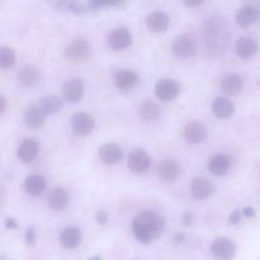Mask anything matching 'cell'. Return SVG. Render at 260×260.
Returning a JSON list of instances; mask_svg holds the SVG:
<instances>
[{
    "label": "cell",
    "mask_w": 260,
    "mask_h": 260,
    "mask_svg": "<svg viewBox=\"0 0 260 260\" xmlns=\"http://www.w3.org/2000/svg\"><path fill=\"white\" fill-rule=\"evenodd\" d=\"M205 42L207 51L212 56L223 53L229 45V25L221 15H212L205 23Z\"/></svg>",
    "instance_id": "cell-1"
},
{
    "label": "cell",
    "mask_w": 260,
    "mask_h": 260,
    "mask_svg": "<svg viewBox=\"0 0 260 260\" xmlns=\"http://www.w3.org/2000/svg\"><path fill=\"white\" fill-rule=\"evenodd\" d=\"M164 229V220L154 211H142L132 221V230L137 240L142 244L154 241Z\"/></svg>",
    "instance_id": "cell-2"
},
{
    "label": "cell",
    "mask_w": 260,
    "mask_h": 260,
    "mask_svg": "<svg viewBox=\"0 0 260 260\" xmlns=\"http://www.w3.org/2000/svg\"><path fill=\"white\" fill-rule=\"evenodd\" d=\"M93 53V46L86 38L76 37L65 48V57L71 62H84Z\"/></svg>",
    "instance_id": "cell-3"
},
{
    "label": "cell",
    "mask_w": 260,
    "mask_h": 260,
    "mask_svg": "<svg viewBox=\"0 0 260 260\" xmlns=\"http://www.w3.org/2000/svg\"><path fill=\"white\" fill-rule=\"evenodd\" d=\"M172 51L178 58L188 60L197 53V42L189 35H179L172 45Z\"/></svg>",
    "instance_id": "cell-4"
},
{
    "label": "cell",
    "mask_w": 260,
    "mask_h": 260,
    "mask_svg": "<svg viewBox=\"0 0 260 260\" xmlns=\"http://www.w3.org/2000/svg\"><path fill=\"white\" fill-rule=\"evenodd\" d=\"M180 93V85L174 79H160L155 84V95L161 102H170L177 98Z\"/></svg>",
    "instance_id": "cell-5"
},
{
    "label": "cell",
    "mask_w": 260,
    "mask_h": 260,
    "mask_svg": "<svg viewBox=\"0 0 260 260\" xmlns=\"http://www.w3.org/2000/svg\"><path fill=\"white\" fill-rule=\"evenodd\" d=\"M128 169L135 174H144L151 167V157L145 150L135 149L129 152L128 159H127Z\"/></svg>",
    "instance_id": "cell-6"
},
{
    "label": "cell",
    "mask_w": 260,
    "mask_h": 260,
    "mask_svg": "<svg viewBox=\"0 0 260 260\" xmlns=\"http://www.w3.org/2000/svg\"><path fill=\"white\" fill-rule=\"evenodd\" d=\"M94 127H95V119L88 113L79 112L74 114L71 118V128L76 136H88L94 131Z\"/></svg>",
    "instance_id": "cell-7"
},
{
    "label": "cell",
    "mask_w": 260,
    "mask_h": 260,
    "mask_svg": "<svg viewBox=\"0 0 260 260\" xmlns=\"http://www.w3.org/2000/svg\"><path fill=\"white\" fill-rule=\"evenodd\" d=\"M183 136L189 145H200L207 139V127L200 121H189L184 126Z\"/></svg>",
    "instance_id": "cell-8"
},
{
    "label": "cell",
    "mask_w": 260,
    "mask_h": 260,
    "mask_svg": "<svg viewBox=\"0 0 260 260\" xmlns=\"http://www.w3.org/2000/svg\"><path fill=\"white\" fill-rule=\"evenodd\" d=\"M211 253L218 260H231L236 254V245L228 238H218L211 244Z\"/></svg>",
    "instance_id": "cell-9"
},
{
    "label": "cell",
    "mask_w": 260,
    "mask_h": 260,
    "mask_svg": "<svg viewBox=\"0 0 260 260\" xmlns=\"http://www.w3.org/2000/svg\"><path fill=\"white\" fill-rule=\"evenodd\" d=\"M84 91H85L84 81L79 78L69 79L62 85L63 96L70 103H78L79 101H81L84 96Z\"/></svg>",
    "instance_id": "cell-10"
},
{
    "label": "cell",
    "mask_w": 260,
    "mask_h": 260,
    "mask_svg": "<svg viewBox=\"0 0 260 260\" xmlns=\"http://www.w3.org/2000/svg\"><path fill=\"white\" fill-rule=\"evenodd\" d=\"M132 43V35L127 28L118 27L108 35V45L113 50L122 51L129 47Z\"/></svg>",
    "instance_id": "cell-11"
},
{
    "label": "cell",
    "mask_w": 260,
    "mask_h": 260,
    "mask_svg": "<svg viewBox=\"0 0 260 260\" xmlns=\"http://www.w3.org/2000/svg\"><path fill=\"white\" fill-rule=\"evenodd\" d=\"M170 25V17L162 10H155L146 17V27L154 33H164Z\"/></svg>",
    "instance_id": "cell-12"
},
{
    "label": "cell",
    "mask_w": 260,
    "mask_h": 260,
    "mask_svg": "<svg viewBox=\"0 0 260 260\" xmlns=\"http://www.w3.org/2000/svg\"><path fill=\"white\" fill-rule=\"evenodd\" d=\"M156 173L161 180H165V182H173V180H175L180 175V173H182V167H180L179 162L175 161V160L167 159L159 162Z\"/></svg>",
    "instance_id": "cell-13"
},
{
    "label": "cell",
    "mask_w": 260,
    "mask_h": 260,
    "mask_svg": "<svg viewBox=\"0 0 260 260\" xmlns=\"http://www.w3.org/2000/svg\"><path fill=\"white\" fill-rule=\"evenodd\" d=\"M190 194L194 200L198 201H205L210 198L213 193V187L211 182L206 178L197 177L190 182Z\"/></svg>",
    "instance_id": "cell-14"
},
{
    "label": "cell",
    "mask_w": 260,
    "mask_h": 260,
    "mask_svg": "<svg viewBox=\"0 0 260 260\" xmlns=\"http://www.w3.org/2000/svg\"><path fill=\"white\" fill-rule=\"evenodd\" d=\"M235 20L239 27L249 28L259 20V13L255 5H244L236 12Z\"/></svg>",
    "instance_id": "cell-15"
},
{
    "label": "cell",
    "mask_w": 260,
    "mask_h": 260,
    "mask_svg": "<svg viewBox=\"0 0 260 260\" xmlns=\"http://www.w3.org/2000/svg\"><path fill=\"white\" fill-rule=\"evenodd\" d=\"M139 117L145 122H156L161 116V109L159 104L154 102L152 99H145L140 103L137 108Z\"/></svg>",
    "instance_id": "cell-16"
},
{
    "label": "cell",
    "mask_w": 260,
    "mask_h": 260,
    "mask_svg": "<svg viewBox=\"0 0 260 260\" xmlns=\"http://www.w3.org/2000/svg\"><path fill=\"white\" fill-rule=\"evenodd\" d=\"M98 152L102 161L107 165H116L123 159V150L118 145L112 144V142L99 147Z\"/></svg>",
    "instance_id": "cell-17"
},
{
    "label": "cell",
    "mask_w": 260,
    "mask_h": 260,
    "mask_svg": "<svg viewBox=\"0 0 260 260\" xmlns=\"http://www.w3.org/2000/svg\"><path fill=\"white\" fill-rule=\"evenodd\" d=\"M38 152H40V144L37 142V140L24 139L18 146L17 154L23 162L28 164L38 156Z\"/></svg>",
    "instance_id": "cell-18"
},
{
    "label": "cell",
    "mask_w": 260,
    "mask_h": 260,
    "mask_svg": "<svg viewBox=\"0 0 260 260\" xmlns=\"http://www.w3.org/2000/svg\"><path fill=\"white\" fill-rule=\"evenodd\" d=\"M231 159L226 154H215L207 162V169L216 177H222L230 170Z\"/></svg>",
    "instance_id": "cell-19"
},
{
    "label": "cell",
    "mask_w": 260,
    "mask_h": 260,
    "mask_svg": "<svg viewBox=\"0 0 260 260\" xmlns=\"http://www.w3.org/2000/svg\"><path fill=\"white\" fill-rule=\"evenodd\" d=\"M51 7L56 8L62 12H70L74 14H84V13L93 12V2H56L50 3Z\"/></svg>",
    "instance_id": "cell-20"
},
{
    "label": "cell",
    "mask_w": 260,
    "mask_h": 260,
    "mask_svg": "<svg viewBox=\"0 0 260 260\" xmlns=\"http://www.w3.org/2000/svg\"><path fill=\"white\" fill-rule=\"evenodd\" d=\"M139 83V75L134 70L122 69L114 75V85L119 90H128Z\"/></svg>",
    "instance_id": "cell-21"
},
{
    "label": "cell",
    "mask_w": 260,
    "mask_h": 260,
    "mask_svg": "<svg viewBox=\"0 0 260 260\" xmlns=\"http://www.w3.org/2000/svg\"><path fill=\"white\" fill-rule=\"evenodd\" d=\"M38 79H40V71L35 65H30V63L20 68L17 74L18 84L23 88H30V86L36 85Z\"/></svg>",
    "instance_id": "cell-22"
},
{
    "label": "cell",
    "mask_w": 260,
    "mask_h": 260,
    "mask_svg": "<svg viewBox=\"0 0 260 260\" xmlns=\"http://www.w3.org/2000/svg\"><path fill=\"white\" fill-rule=\"evenodd\" d=\"M69 202V196L65 188L56 187L50 192L47 197V205L50 210L58 212V211L65 210Z\"/></svg>",
    "instance_id": "cell-23"
},
{
    "label": "cell",
    "mask_w": 260,
    "mask_h": 260,
    "mask_svg": "<svg viewBox=\"0 0 260 260\" xmlns=\"http://www.w3.org/2000/svg\"><path fill=\"white\" fill-rule=\"evenodd\" d=\"M235 52L240 58H251L258 52V43L251 37H240L236 41Z\"/></svg>",
    "instance_id": "cell-24"
},
{
    "label": "cell",
    "mask_w": 260,
    "mask_h": 260,
    "mask_svg": "<svg viewBox=\"0 0 260 260\" xmlns=\"http://www.w3.org/2000/svg\"><path fill=\"white\" fill-rule=\"evenodd\" d=\"M243 86L244 81L238 74H229V75L223 76L220 84L221 91L226 95H236V94L240 93Z\"/></svg>",
    "instance_id": "cell-25"
},
{
    "label": "cell",
    "mask_w": 260,
    "mask_h": 260,
    "mask_svg": "<svg viewBox=\"0 0 260 260\" xmlns=\"http://www.w3.org/2000/svg\"><path fill=\"white\" fill-rule=\"evenodd\" d=\"M81 241V231L75 226H68L60 234V243L65 249H75Z\"/></svg>",
    "instance_id": "cell-26"
},
{
    "label": "cell",
    "mask_w": 260,
    "mask_h": 260,
    "mask_svg": "<svg viewBox=\"0 0 260 260\" xmlns=\"http://www.w3.org/2000/svg\"><path fill=\"white\" fill-rule=\"evenodd\" d=\"M212 113L220 119L230 118L235 113V106L229 98L218 96L212 103Z\"/></svg>",
    "instance_id": "cell-27"
},
{
    "label": "cell",
    "mask_w": 260,
    "mask_h": 260,
    "mask_svg": "<svg viewBox=\"0 0 260 260\" xmlns=\"http://www.w3.org/2000/svg\"><path fill=\"white\" fill-rule=\"evenodd\" d=\"M23 187H24V190L28 194L37 197V196H41L45 192L46 187H47V182H46V179L42 175L32 174L25 178Z\"/></svg>",
    "instance_id": "cell-28"
},
{
    "label": "cell",
    "mask_w": 260,
    "mask_h": 260,
    "mask_svg": "<svg viewBox=\"0 0 260 260\" xmlns=\"http://www.w3.org/2000/svg\"><path fill=\"white\" fill-rule=\"evenodd\" d=\"M46 116L38 106H30L29 108H27L24 114V122L29 128L32 129H38L45 124Z\"/></svg>",
    "instance_id": "cell-29"
},
{
    "label": "cell",
    "mask_w": 260,
    "mask_h": 260,
    "mask_svg": "<svg viewBox=\"0 0 260 260\" xmlns=\"http://www.w3.org/2000/svg\"><path fill=\"white\" fill-rule=\"evenodd\" d=\"M37 106L45 113V116H50L57 113L62 108V101L57 95H47L41 98Z\"/></svg>",
    "instance_id": "cell-30"
},
{
    "label": "cell",
    "mask_w": 260,
    "mask_h": 260,
    "mask_svg": "<svg viewBox=\"0 0 260 260\" xmlns=\"http://www.w3.org/2000/svg\"><path fill=\"white\" fill-rule=\"evenodd\" d=\"M15 60H17V57H15V52L13 48L5 47V46L2 47V50H0V68L4 69V70L13 68Z\"/></svg>",
    "instance_id": "cell-31"
},
{
    "label": "cell",
    "mask_w": 260,
    "mask_h": 260,
    "mask_svg": "<svg viewBox=\"0 0 260 260\" xmlns=\"http://www.w3.org/2000/svg\"><path fill=\"white\" fill-rule=\"evenodd\" d=\"M25 244L27 245H33L36 241V231L33 228H28L27 231H25Z\"/></svg>",
    "instance_id": "cell-32"
},
{
    "label": "cell",
    "mask_w": 260,
    "mask_h": 260,
    "mask_svg": "<svg viewBox=\"0 0 260 260\" xmlns=\"http://www.w3.org/2000/svg\"><path fill=\"white\" fill-rule=\"evenodd\" d=\"M95 220L99 225H106L108 222V213L106 211H98L95 215Z\"/></svg>",
    "instance_id": "cell-33"
},
{
    "label": "cell",
    "mask_w": 260,
    "mask_h": 260,
    "mask_svg": "<svg viewBox=\"0 0 260 260\" xmlns=\"http://www.w3.org/2000/svg\"><path fill=\"white\" fill-rule=\"evenodd\" d=\"M241 216H243V212H240V211L238 210L234 211L230 215V217H229V222H230L231 225H238L241 220Z\"/></svg>",
    "instance_id": "cell-34"
},
{
    "label": "cell",
    "mask_w": 260,
    "mask_h": 260,
    "mask_svg": "<svg viewBox=\"0 0 260 260\" xmlns=\"http://www.w3.org/2000/svg\"><path fill=\"white\" fill-rule=\"evenodd\" d=\"M182 223L184 226H190L193 223V215L190 212H185L182 217Z\"/></svg>",
    "instance_id": "cell-35"
},
{
    "label": "cell",
    "mask_w": 260,
    "mask_h": 260,
    "mask_svg": "<svg viewBox=\"0 0 260 260\" xmlns=\"http://www.w3.org/2000/svg\"><path fill=\"white\" fill-rule=\"evenodd\" d=\"M5 228L9 229V230H15V229H18L17 221H15L14 218L8 217L7 220H5Z\"/></svg>",
    "instance_id": "cell-36"
},
{
    "label": "cell",
    "mask_w": 260,
    "mask_h": 260,
    "mask_svg": "<svg viewBox=\"0 0 260 260\" xmlns=\"http://www.w3.org/2000/svg\"><path fill=\"white\" fill-rule=\"evenodd\" d=\"M173 240H174V243L177 244V245H182V244L185 241V235L182 233H177Z\"/></svg>",
    "instance_id": "cell-37"
},
{
    "label": "cell",
    "mask_w": 260,
    "mask_h": 260,
    "mask_svg": "<svg viewBox=\"0 0 260 260\" xmlns=\"http://www.w3.org/2000/svg\"><path fill=\"white\" fill-rule=\"evenodd\" d=\"M243 215L248 218H253L255 217V211L253 207H245L243 210Z\"/></svg>",
    "instance_id": "cell-38"
},
{
    "label": "cell",
    "mask_w": 260,
    "mask_h": 260,
    "mask_svg": "<svg viewBox=\"0 0 260 260\" xmlns=\"http://www.w3.org/2000/svg\"><path fill=\"white\" fill-rule=\"evenodd\" d=\"M7 112V99L4 95L0 96V114H4Z\"/></svg>",
    "instance_id": "cell-39"
},
{
    "label": "cell",
    "mask_w": 260,
    "mask_h": 260,
    "mask_svg": "<svg viewBox=\"0 0 260 260\" xmlns=\"http://www.w3.org/2000/svg\"><path fill=\"white\" fill-rule=\"evenodd\" d=\"M205 4V2H198V3H184V5L189 8H196V7H200V5Z\"/></svg>",
    "instance_id": "cell-40"
},
{
    "label": "cell",
    "mask_w": 260,
    "mask_h": 260,
    "mask_svg": "<svg viewBox=\"0 0 260 260\" xmlns=\"http://www.w3.org/2000/svg\"><path fill=\"white\" fill-rule=\"evenodd\" d=\"M89 260H102V258H101V256L95 255V256H91V258L89 259Z\"/></svg>",
    "instance_id": "cell-41"
},
{
    "label": "cell",
    "mask_w": 260,
    "mask_h": 260,
    "mask_svg": "<svg viewBox=\"0 0 260 260\" xmlns=\"http://www.w3.org/2000/svg\"><path fill=\"white\" fill-rule=\"evenodd\" d=\"M256 9H258V13H259V20H260V3H258V4L255 5Z\"/></svg>",
    "instance_id": "cell-42"
}]
</instances>
